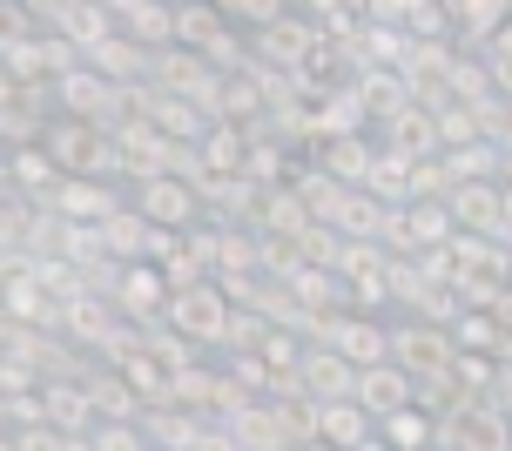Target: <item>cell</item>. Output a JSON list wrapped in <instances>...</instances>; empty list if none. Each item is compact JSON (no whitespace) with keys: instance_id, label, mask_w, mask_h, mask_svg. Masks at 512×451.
I'll return each instance as SVG.
<instances>
[{"instance_id":"e0dca14e","label":"cell","mask_w":512,"mask_h":451,"mask_svg":"<svg viewBox=\"0 0 512 451\" xmlns=\"http://www.w3.org/2000/svg\"><path fill=\"white\" fill-rule=\"evenodd\" d=\"M149 451H162V445H149Z\"/></svg>"},{"instance_id":"3957f363","label":"cell","mask_w":512,"mask_h":451,"mask_svg":"<svg viewBox=\"0 0 512 451\" xmlns=\"http://www.w3.org/2000/svg\"><path fill=\"white\" fill-rule=\"evenodd\" d=\"M391 357H398L411 377L452 371V357H459V344H452V324H432V317H418V324H391Z\"/></svg>"},{"instance_id":"5b68a950","label":"cell","mask_w":512,"mask_h":451,"mask_svg":"<svg viewBox=\"0 0 512 451\" xmlns=\"http://www.w3.org/2000/svg\"><path fill=\"white\" fill-rule=\"evenodd\" d=\"M41 202H48L61 223H108L122 209V196L108 189V176H61Z\"/></svg>"},{"instance_id":"30bf717a","label":"cell","mask_w":512,"mask_h":451,"mask_svg":"<svg viewBox=\"0 0 512 451\" xmlns=\"http://www.w3.org/2000/svg\"><path fill=\"white\" fill-rule=\"evenodd\" d=\"M452 216L459 229H479V236H499L506 223V182H452Z\"/></svg>"},{"instance_id":"6da1fadb","label":"cell","mask_w":512,"mask_h":451,"mask_svg":"<svg viewBox=\"0 0 512 451\" xmlns=\"http://www.w3.org/2000/svg\"><path fill=\"white\" fill-rule=\"evenodd\" d=\"M169 324L196 344V351H223L230 344V317H236V297L223 276H203V283H189V290H176L169 297V310H162Z\"/></svg>"},{"instance_id":"5bb4252c","label":"cell","mask_w":512,"mask_h":451,"mask_svg":"<svg viewBox=\"0 0 512 451\" xmlns=\"http://www.w3.org/2000/svg\"><path fill=\"white\" fill-rule=\"evenodd\" d=\"M317 155H324V169H331L337 182L364 189V182H371V162H378V142H371V135H331Z\"/></svg>"},{"instance_id":"4fadbf2b","label":"cell","mask_w":512,"mask_h":451,"mask_svg":"<svg viewBox=\"0 0 512 451\" xmlns=\"http://www.w3.org/2000/svg\"><path fill=\"white\" fill-rule=\"evenodd\" d=\"M81 377H88V398H95V425H102V418H142V411H149V404L135 398V384H128L115 364H102V371H81Z\"/></svg>"},{"instance_id":"ba28073f","label":"cell","mask_w":512,"mask_h":451,"mask_svg":"<svg viewBox=\"0 0 512 451\" xmlns=\"http://www.w3.org/2000/svg\"><path fill=\"white\" fill-rule=\"evenodd\" d=\"M364 438H378V418H371L358 398L317 404V451H358Z\"/></svg>"},{"instance_id":"8992f818","label":"cell","mask_w":512,"mask_h":451,"mask_svg":"<svg viewBox=\"0 0 512 451\" xmlns=\"http://www.w3.org/2000/svg\"><path fill=\"white\" fill-rule=\"evenodd\" d=\"M297 384H304V398L317 404H337V398H358V364L331 344H310L304 364H297Z\"/></svg>"},{"instance_id":"277c9868","label":"cell","mask_w":512,"mask_h":451,"mask_svg":"<svg viewBox=\"0 0 512 451\" xmlns=\"http://www.w3.org/2000/svg\"><path fill=\"white\" fill-rule=\"evenodd\" d=\"M169 297H176V283H169L162 263H149V256L122 263V276H115V310H122L128 324H155L169 310Z\"/></svg>"},{"instance_id":"9a60e30c","label":"cell","mask_w":512,"mask_h":451,"mask_svg":"<svg viewBox=\"0 0 512 451\" xmlns=\"http://www.w3.org/2000/svg\"><path fill=\"white\" fill-rule=\"evenodd\" d=\"M216 7H223L236 27H250V34H263L270 21H283V14H290L283 0H216Z\"/></svg>"},{"instance_id":"7a4b0ae2","label":"cell","mask_w":512,"mask_h":451,"mask_svg":"<svg viewBox=\"0 0 512 451\" xmlns=\"http://www.w3.org/2000/svg\"><path fill=\"white\" fill-rule=\"evenodd\" d=\"M135 209H142L155 229H203L209 223V196L189 176H149V182H135Z\"/></svg>"},{"instance_id":"2e32d148","label":"cell","mask_w":512,"mask_h":451,"mask_svg":"<svg viewBox=\"0 0 512 451\" xmlns=\"http://www.w3.org/2000/svg\"><path fill=\"white\" fill-rule=\"evenodd\" d=\"M358 451H391V445H384V438H364V445Z\"/></svg>"},{"instance_id":"7c38bea8","label":"cell","mask_w":512,"mask_h":451,"mask_svg":"<svg viewBox=\"0 0 512 451\" xmlns=\"http://www.w3.org/2000/svg\"><path fill=\"white\" fill-rule=\"evenodd\" d=\"M54 182H61V162H54L48 142H21V149H7V189H14V196H48Z\"/></svg>"},{"instance_id":"52a82bcc","label":"cell","mask_w":512,"mask_h":451,"mask_svg":"<svg viewBox=\"0 0 512 451\" xmlns=\"http://www.w3.org/2000/svg\"><path fill=\"white\" fill-rule=\"evenodd\" d=\"M358 404L371 411V418H391V411L418 404V377H411L398 357H384V364H364V371H358Z\"/></svg>"},{"instance_id":"9c48e42d","label":"cell","mask_w":512,"mask_h":451,"mask_svg":"<svg viewBox=\"0 0 512 451\" xmlns=\"http://www.w3.org/2000/svg\"><path fill=\"white\" fill-rule=\"evenodd\" d=\"M378 438L391 451H445V418L432 404H405V411L378 418Z\"/></svg>"},{"instance_id":"8fae6325","label":"cell","mask_w":512,"mask_h":451,"mask_svg":"<svg viewBox=\"0 0 512 451\" xmlns=\"http://www.w3.org/2000/svg\"><path fill=\"white\" fill-rule=\"evenodd\" d=\"M54 34H61V41H75L81 54L88 48H102L108 34H122V21H115V7H108V0H68V7H61V14H54Z\"/></svg>"}]
</instances>
